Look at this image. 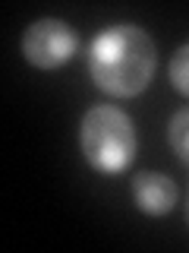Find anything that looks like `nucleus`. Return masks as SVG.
I'll return each mask as SVG.
<instances>
[{
  "label": "nucleus",
  "mask_w": 189,
  "mask_h": 253,
  "mask_svg": "<svg viewBox=\"0 0 189 253\" xmlns=\"http://www.w3.org/2000/svg\"><path fill=\"white\" fill-rule=\"evenodd\" d=\"M158 70L155 42L136 22H114L89 42V76L110 98H136Z\"/></svg>",
  "instance_id": "1"
},
{
  "label": "nucleus",
  "mask_w": 189,
  "mask_h": 253,
  "mask_svg": "<svg viewBox=\"0 0 189 253\" xmlns=\"http://www.w3.org/2000/svg\"><path fill=\"white\" fill-rule=\"evenodd\" d=\"M79 149L89 168L98 174H123L136 162V124L117 105H94L79 124Z\"/></svg>",
  "instance_id": "2"
},
{
  "label": "nucleus",
  "mask_w": 189,
  "mask_h": 253,
  "mask_svg": "<svg viewBox=\"0 0 189 253\" xmlns=\"http://www.w3.org/2000/svg\"><path fill=\"white\" fill-rule=\"evenodd\" d=\"M79 51V35L63 19H35L22 32V54L35 70H60Z\"/></svg>",
  "instance_id": "3"
},
{
  "label": "nucleus",
  "mask_w": 189,
  "mask_h": 253,
  "mask_svg": "<svg viewBox=\"0 0 189 253\" xmlns=\"http://www.w3.org/2000/svg\"><path fill=\"white\" fill-rule=\"evenodd\" d=\"M177 196H180L177 184L161 171H139L136 177H132V200H136V206L152 218L167 215L173 206H177Z\"/></svg>",
  "instance_id": "4"
},
{
  "label": "nucleus",
  "mask_w": 189,
  "mask_h": 253,
  "mask_svg": "<svg viewBox=\"0 0 189 253\" xmlns=\"http://www.w3.org/2000/svg\"><path fill=\"white\" fill-rule=\"evenodd\" d=\"M167 142L173 149V155L183 165H189V108H180L167 124Z\"/></svg>",
  "instance_id": "5"
},
{
  "label": "nucleus",
  "mask_w": 189,
  "mask_h": 253,
  "mask_svg": "<svg viewBox=\"0 0 189 253\" xmlns=\"http://www.w3.org/2000/svg\"><path fill=\"white\" fill-rule=\"evenodd\" d=\"M167 76H170L173 89L189 98V42H186V44H180L177 51H173L170 67H167Z\"/></svg>",
  "instance_id": "6"
},
{
  "label": "nucleus",
  "mask_w": 189,
  "mask_h": 253,
  "mask_svg": "<svg viewBox=\"0 0 189 253\" xmlns=\"http://www.w3.org/2000/svg\"><path fill=\"white\" fill-rule=\"evenodd\" d=\"M186 221H189V203H186Z\"/></svg>",
  "instance_id": "7"
}]
</instances>
